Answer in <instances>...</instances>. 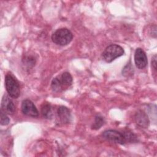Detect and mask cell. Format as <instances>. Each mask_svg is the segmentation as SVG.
I'll list each match as a JSON object with an SVG mask.
<instances>
[{
  "mask_svg": "<svg viewBox=\"0 0 157 157\" xmlns=\"http://www.w3.org/2000/svg\"><path fill=\"white\" fill-rule=\"evenodd\" d=\"M156 55H155L153 58H152V60H151V67L153 69V70L156 72V69H157V67H156Z\"/></svg>",
  "mask_w": 157,
  "mask_h": 157,
  "instance_id": "e0dca14e",
  "label": "cell"
},
{
  "mask_svg": "<svg viewBox=\"0 0 157 157\" xmlns=\"http://www.w3.org/2000/svg\"><path fill=\"white\" fill-rule=\"evenodd\" d=\"M124 49L119 45L111 44L107 47L102 53L103 59L107 63H111L116 58L123 55Z\"/></svg>",
  "mask_w": 157,
  "mask_h": 157,
  "instance_id": "277c9868",
  "label": "cell"
},
{
  "mask_svg": "<svg viewBox=\"0 0 157 157\" xmlns=\"http://www.w3.org/2000/svg\"><path fill=\"white\" fill-rule=\"evenodd\" d=\"M21 111L23 114L28 117H37L39 116V111L34 104L29 99H25L21 103Z\"/></svg>",
  "mask_w": 157,
  "mask_h": 157,
  "instance_id": "8992f818",
  "label": "cell"
},
{
  "mask_svg": "<svg viewBox=\"0 0 157 157\" xmlns=\"http://www.w3.org/2000/svg\"><path fill=\"white\" fill-rule=\"evenodd\" d=\"M133 67L131 65V63L129 62V63L127 64L124 68L122 70V74L125 76V77H129L130 75H133Z\"/></svg>",
  "mask_w": 157,
  "mask_h": 157,
  "instance_id": "9a60e30c",
  "label": "cell"
},
{
  "mask_svg": "<svg viewBox=\"0 0 157 157\" xmlns=\"http://www.w3.org/2000/svg\"><path fill=\"white\" fill-rule=\"evenodd\" d=\"M134 62L136 67L139 69H144L148 63L145 52L141 48H137L134 53Z\"/></svg>",
  "mask_w": 157,
  "mask_h": 157,
  "instance_id": "52a82bcc",
  "label": "cell"
},
{
  "mask_svg": "<svg viewBox=\"0 0 157 157\" xmlns=\"http://www.w3.org/2000/svg\"><path fill=\"white\" fill-rule=\"evenodd\" d=\"M41 113L42 116L47 119L52 118L53 113L52 106L48 102H44L41 106Z\"/></svg>",
  "mask_w": 157,
  "mask_h": 157,
  "instance_id": "8fae6325",
  "label": "cell"
},
{
  "mask_svg": "<svg viewBox=\"0 0 157 157\" xmlns=\"http://www.w3.org/2000/svg\"><path fill=\"white\" fill-rule=\"evenodd\" d=\"M124 139L126 140V143H132L136 142L137 141V139L136 136L129 131H125L123 132Z\"/></svg>",
  "mask_w": 157,
  "mask_h": 157,
  "instance_id": "4fadbf2b",
  "label": "cell"
},
{
  "mask_svg": "<svg viewBox=\"0 0 157 157\" xmlns=\"http://www.w3.org/2000/svg\"><path fill=\"white\" fill-rule=\"evenodd\" d=\"M57 115L59 121L63 124H67L71 122V113L70 110L65 106H60L57 110Z\"/></svg>",
  "mask_w": 157,
  "mask_h": 157,
  "instance_id": "9c48e42d",
  "label": "cell"
},
{
  "mask_svg": "<svg viewBox=\"0 0 157 157\" xmlns=\"http://www.w3.org/2000/svg\"><path fill=\"white\" fill-rule=\"evenodd\" d=\"M5 86L6 91L10 98L16 99L20 96V88L19 83L14 76L10 72L6 75Z\"/></svg>",
  "mask_w": 157,
  "mask_h": 157,
  "instance_id": "3957f363",
  "label": "cell"
},
{
  "mask_svg": "<svg viewBox=\"0 0 157 157\" xmlns=\"http://www.w3.org/2000/svg\"><path fill=\"white\" fill-rule=\"evenodd\" d=\"M102 137L112 142L124 145L126 144V140L123 132H120L116 130L110 129L105 131L102 134Z\"/></svg>",
  "mask_w": 157,
  "mask_h": 157,
  "instance_id": "5b68a950",
  "label": "cell"
},
{
  "mask_svg": "<svg viewBox=\"0 0 157 157\" xmlns=\"http://www.w3.org/2000/svg\"><path fill=\"white\" fill-rule=\"evenodd\" d=\"M72 80L71 74L64 72L61 75L53 78L51 82V88L54 92H61L72 85Z\"/></svg>",
  "mask_w": 157,
  "mask_h": 157,
  "instance_id": "6da1fadb",
  "label": "cell"
},
{
  "mask_svg": "<svg viewBox=\"0 0 157 157\" xmlns=\"http://www.w3.org/2000/svg\"><path fill=\"white\" fill-rule=\"evenodd\" d=\"M1 107V110L7 114L12 115L15 112V106L12 100L6 94H4L2 98Z\"/></svg>",
  "mask_w": 157,
  "mask_h": 157,
  "instance_id": "ba28073f",
  "label": "cell"
},
{
  "mask_svg": "<svg viewBox=\"0 0 157 157\" xmlns=\"http://www.w3.org/2000/svg\"><path fill=\"white\" fill-rule=\"evenodd\" d=\"M52 40L55 44L64 46L69 44L73 39L72 32L66 28H59L56 30L52 35Z\"/></svg>",
  "mask_w": 157,
  "mask_h": 157,
  "instance_id": "7a4b0ae2",
  "label": "cell"
},
{
  "mask_svg": "<svg viewBox=\"0 0 157 157\" xmlns=\"http://www.w3.org/2000/svg\"><path fill=\"white\" fill-rule=\"evenodd\" d=\"M10 122V119L6 113L1 110L0 112V123L2 126H6Z\"/></svg>",
  "mask_w": 157,
  "mask_h": 157,
  "instance_id": "2e32d148",
  "label": "cell"
},
{
  "mask_svg": "<svg viewBox=\"0 0 157 157\" xmlns=\"http://www.w3.org/2000/svg\"><path fill=\"white\" fill-rule=\"evenodd\" d=\"M104 119L101 116H96L94 118V121L91 126L92 129L98 130L104 124Z\"/></svg>",
  "mask_w": 157,
  "mask_h": 157,
  "instance_id": "5bb4252c",
  "label": "cell"
},
{
  "mask_svg": "<svg viewBox=\"0 0 157 157\" xmlns=\"http://www.w3.org/2000/svg\"><path fill=\"white\" fill-rule=\"evenodd\" d=\"M134 120L136 124L144 128H147L149 125V119L147 115L142 110H138L134 115Z\"/></svg>",
  "mask_w": 157,
  "mask_h": 157,
  "instance_id": "30bf717a",
  "label": "cell"
},
{
  "mask_svg": "<svg viewBox=\"0 0 157 157\" xmlns=\"http://www.w3.org/2000/svg\"><path fill=\"white\" fill-rule=\"evenodd\" d=\"M23 64L27 67L28 69L33 67L36 63V59L34 56L28 55L25 56V57L23 58Z\"/></svg>",
  "mask_w": 157,
  "mask_h": 157,
  "instance_id": "7c38bea8",
  "label": "cell"
}]
</instances>
